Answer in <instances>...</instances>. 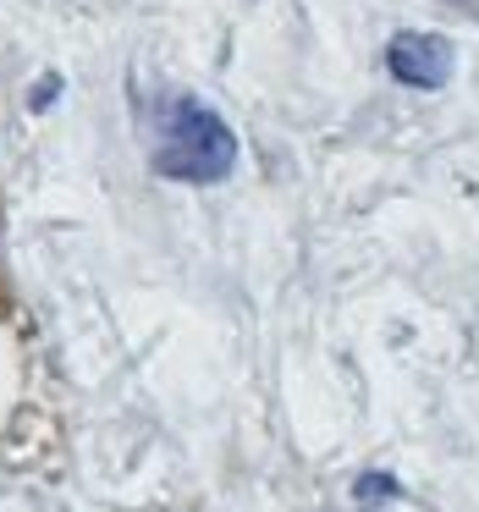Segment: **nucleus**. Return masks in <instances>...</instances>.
I'll return each mask as SVG.
<instances>
[{"instance_id":"obj_1","label":"nucleus","mask_w":479,"mask_h":512,"mask_svg":"<svg viewBox=\"0 0 479 512\" xmlns=\"http://www.w3.org/2000/svg\"><path fill=\"white\" fill-rule=\"evenodd\" d=\"M144 149L149 171L166 182H193L215 188L237 171V133L215 105L193 94H155L144 111Z\"/></svg>"},{"instance_id":"obj_2","label":"nucleus","mask_w":479,"mask_h":512,"mask_svg":"<svg viewBox=\"0 0 479 512\" xmlns=\"http://www.w3.org/2000/svg\"><path fill=\"white\" fill-rule=\"evenodd\" d=\"M457 67V50L446 34H397L386 50V72L408 89H441Z\"/></svg>"}]
</instances>
